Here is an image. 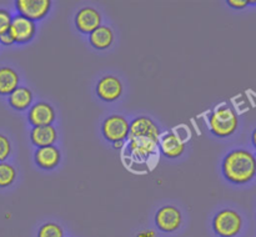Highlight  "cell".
<instances>
[{
  "label": "cell",
  "mask_w": 256,
  "mask_h": 237,
  "mask_svg": "<svg viewBox=\"0 0 256 237\" xmlns=\"http://www.w3.org/2000/svg\"><path fill=\"white\" fill-rule=\"evenodd\" d=\"M136 237H156V235H155V232L152 231V230H146V231L140 232Z\"/></svg>",
  "instance_id": "25"
},
{
  "label": "cell",
  "mask_w": 256,
  "mask_h": 237,
  "mask_svg": "<svg viewBox=\"0 0 256 237\" xmlns=\"http://www.w3.org/2000/svg\"><path fill=\"white\" fill-rule=\"evenodd\" d=\"M75 24H76L79 31H82V34L90 35L94 30H96L100 26L102 16L92 7H82V10L78 11L76 17H75Z\"/></svg>",
  "instance_id": "10"
},
{
  "label": "cell",
  "mask_w": 256,
  "mask_h": 237,
  "mask_svg": "<svg viewBox=\"0 0 256 237\" xmlns=\"http://www.w3.org/2000/svg\"><path fill=\"white\" fill-rule=\"evenodd\" d=\"M160 149L165 156L172 159V157H179L184 152L185 145L180 136L175 135L174 132H169L160 140Z\"/></svg>",
  "instance_id": "12"
},
{
  "label": "cell",
  "mask_w": 256,
  "mask_h": 237,
  "mask_svg": "<svg viewBox=\"0 0 256 237\" xmlns=\"http://www.w3.org/2000/svg\"><path fill=\"white\" fill-rule=\"evenodd\" d=\"M35 161L42 169H52L60 161V152L55 146L39 147L35 152Z\"/></svg>",
  "instance_id": "15"
},
{
  "label": "cell",
  "mask_w": 256,
  "mask_h": 237,
  "mask_svg": "<svg viewBox=\"0 0 256 237\" xmlns=\"http://www.w3.org/2000/svg\"><path fill=\"white\" fill-rule=\"evenodd\" d=\"M214 231L222 237H234L242 227V216L234 210H222L212 222Z\"/></svg>",
  "instance_id": "3"
},
{
  "label": "cell",
  "mask_w": 256,
  "mask_h": 237,
  "mask_svg": "<svg viewBox=\"0 0 256 237\" xmlns=\"http://www.w3.org/2000/svg\"><path fill=\"white\" fill-rule=\"evenodd\" d=\"M90 44L95 47V49H106L110 45L112 44V40H114V34H112V29L109 26H105V25H100L96 30L90 34L89 36Z\"/></svg>",
  "instance_id": "16"
},
{
  "label": "cell",
  "mask_w": 256,
  "mask_h": 237,
  "mask_svg": "<svg viewBox=\"0 0 256 237\" xmlns=\"http://www.w3.org/2000/svg\"><path fill=\"white\" fill-rule=\"evenodd\" d=\"M222 172L228 181L232 184H248L256 175L255 156L246 150H234L225 156Z\"/></svg>",
  "instance_id": "1"
},
{
  "label": "cell",
  "mask_w": 256,
  "mask_h": 237,
  "mask_svg": "<svg viewBox=\"0 0 256 237\" xmlns=\"http://www.w3.org/2000/svg\"><path fill=\"white\" fill-rule=\"evenodd\" d=\"M158 227L164 232H174L182 225V214L174 206H164L155 216Z\"/></svg>",
  "instance_id": "8"
},
{
  "label": "cell",
  "mask_w": 256,
  "mask_h": 237,
  "mask_svg": "<svg viewBox=\"0 0 256 237\" xmlns=\"http://www.w3.org/2000/svg\"><path fill=\"white\" fill-rule=\"evenodd\" d=\"M156 141L150 139H144V137H140V139H132L129 144V151L130 154L134 157H136V159L145 160L148 159L150 155L154 154V152L156 151Z\"/></svg>",
  "instance_id": "13"
},
{
  "label": "cell",
  "mask_w": 256,
  "mask_h": 237,
  "mask_svg": "<svg viewBox=\"0 0 256 237\" xmlns=\"http://www.w3.org/2000/svg\"><path fill=\"white\" fill-rule=\"evenodd\" d=\"M98 96L104 101H115L122 92V85L118 77L106 75L102 77L96 85Z\"/></svg>",
  "instance_id": "9"
},
{
  "label": "cell",
  "mask_w": 256,
  "mask_h": 237,
  "mask_svg": "<svg viewBox=\"0 0 256 237\" xmlns=\"http://www.w3.org/2000/svg\"><path fill=\"white\" fill-rule=\"evenodd\" d=\"M35 31H36V26H35L34 21L22 16V15H16L12 17L9 32L15 42L29 41L35 35Z\"/></svg>",
  "instance_id": "7"
},
{
  "label": "cell",
  "mask_w": 256,
  "mask_h": 237,
  "mask_svg": "<svg viewBox=\"0 0 256 237\" xmlns=\"http://www.w3.org/2000/svg\"><path fill=\"white\" fill-rule=\"evenodd\" d=\"M255 164H256V157H255Z\"/></svg>",
  "instance_id": "28"
},
{
  "label": "cell",
  "mask_w": 256,
  "mask_h": 237,
  "mask_svg": "<svg viewBox=\"0 0 256 237\" xmlns=\"http://www.w3.org/2000/svg\"><path fill=\"white\" fill-rule=\"evenodd\" d=\"M32 94L28 87L18 86L12 94L9 95V104L16 110H25L32 104Z\"/></svg>",
  "instance_id": "18"
},
{
  "label": "cell",
  "mask_w": 256,
  "mask_h": 237,
  "mask_svg": "<svg viewBox=\"0 0 256 237\" xmlns=\"http://www.w3.org/2000/svg\"><path fill=\"white\" fill-rule=\"evenodd\" d=\"M122 146V141H118V142H114V147L115 149H120V147Z\"/></svg>",
  "instance_id": "27"
},
{
  "label": "cell",
  "mask_w": 256,
  "mask_h": 237,
  "mask_svg": "<svg viewBox=\"0 0 256 237\" xmlns=\"http://www.w3.org/2000/svg\"><path fill=\"white\" fill-rule=\"evenodd\" d=\"M28 119H29L30 124L34 125V127L48 126L54 121L55 111L52 105L46 104V102H38L30 109Z\"/></svg>",
  "instance_id": "11"
},
{
  "label": "cell",
  "mask_w": 256,
  "mask_h": 237,
  "mask_svg": "<svg viewBox=\"0 0 256 237\" xmlns=\"http://www.w3.org/2000/svg\"><path fill=\"white\" fill-rule=\"evenodd\" d=\"M12 147H10V142L6 136L0 134V162H4V160L8 159L10 155Z\"/></svg>",
  "instance_id": "22"
},
{
  "label": "cell",
  "mask_w": 256,
  "mask_h": 237,
  "mask_svg": "<svg viewBox=\"0 0 256 237\" xmlns=\"http://www.w3.org/2000/svg\"><path fill=\"white\" fill-rule=\"evenodd\" d=\"M16 172L12 165L0 162V187H6L14 182Z\"/></svg>",
  "instance_id": "19"
},
{
  "label": "cell",
  "mask_w": 256,
  "mask_h": 237,
  "mask_svg": "<svg viewBox=\"0 0 256 237\" xmlns=\"http://www.w3.org/2000/svg\"><path fill=\"white\" fill-rule=\"evenodd\" d=\"M228 4L232 7H235V9H242L246 5H249L250 1H248V0H229Z\"/></svg>",
  "instance_id": "24"
},
{
  "label": "cell",
  "mask_w": 256,
  "mask_h": 237,
  "mask_svg": "<svg viewBox=\"0 0 256 237\" xmlns=\"http://www.w3.org/2000/svg\"><path fill=\"white\" fill-rule=\"evenodd\" d=\"M14 39H12V36L10 35L9 31L6 32H2V34H0V44L2 45H6V46H9V45H12L14 44Z\"/></svg>",
  "instance_id": "23"
},
{
  "label": "cell",
  "mask_w": 256,
  "mask_h": 237,
  "mask_svg": "<svg viewBox=\"0 0 256 237\" xmlns=\"http://www.w3.org/2000/svg\"><path fill=\"white\" fill-rule=\"evenodd\" d=\"M19 15L32 20H40L49 12L50 0H18L15 2Z\"/></svg>",
  "instance_id": "5"
},
{
  "label": "cell",
  "mask_w": 256,
  "mask_h": 237,
  "mask_svg": "<svg viewBox=\"0 0 256 237\" xmlns=\"http://www.w3.org/2000/svg\"><path fill=\"white\" fill-rule=\"evenodd\" d=\"M56 130L52 126H39L34 127L30 132V139L32 142L38 147H45V146H52L55 141H56Z\"/></svg>",
  "instance_id": "14"
},
{
  "label": "cell",
  "mask_w": 256,
  "mask_h": 237,
  "mask_svg": "<svg viewBox=\"0 0 256 237\" xmlns=\"http://www.w3.org/2000/svg\"><path fill=\"white\" fill-rule=\"evenodd\" d=\"M130 124L122 115H112L102 124V134L108 141H122L129 136Z\"/></svg>",
  "instance_id": "4"
},
{
  "label": "cell",
  "mask_w": 256,
  "mask_h": 237,
  "mask_svg": "<svg viewBox=\"0 0 256 237\" xmlns=\"http://www.w3.org/2000/svg\"><path fill=\"white\" fill-rule=\"evenodd\" d=\"M62 229L56 224H45L40 227L38 237H62Z\"/></svg>",
  "instance_id": "20"
},
{
  "label": "cell",
  "mask_w": 256,
  "mask_h": 237,
  "mask_svg": "<svg viewBox=\"0 0 256 237\" xmlns=\"http://www.w3.org/2000/svg\"><path fill=\"white\" fill-rule=\"evenodd\" d=\"M252 145H254V146H255V149H256V129L254 130V131H252Z\"/></svg>",
  "instance_id": "26"
},
{
  "label": "cell",
  "mask_w": 256,
  "mask_h": 237,
  "mask_svg": "<svg viewBox=\"0 0 256 237\" xmlns=\"http://www.w3.org/2000/svg\"><path fill=\"white\" fill-rule=\"evenodd\" d=\"M19 85V75L12 67H0V95H10Z\"/></svg>",
  "instance_id": "17"
},
{
  "label": "cell",
  "mask_w": 256,
  "mask_h": 237,
  "mask_svg": "<svg viewBox=\"0 0 256 237\" xmlns=\"http://www.w3.org/2000/svg\"><path fill=\"white\" fill-rule=\"evenodd\" d=\"M210 130L214 135L219 137H228L234 134L239 125L238 115L232 107L220 106L210 115L209 119Z\"/></svg>",
  "instance_id": "2"
},
{
  "label": "cell",
  "mask_w": 256,
  "mask_h": 237,
  "mask_svg": "<svg viewBox=\"0 0 256 237\" xmlns=\"http://www.w3.org/2000/svg\"><path fill=\"white\" fill-rule=\"evenodd\" d=\"M129 137L130 140L144 137V139L154 140L158 142L160 137V131L152 120H150L149 117L142 116L135 119L130 124Z\"/></svg>",
  "instance_id": "6"
},
{
  "label": "cell",
  "mask_w": 256,
  "mask_h": 237,
  "mask_svg": "<svg viewBox=\"0 0 256 237\" xmlns=\"http://www.w3.org/2000/svg\"><path fill=\"white\" fill-rule=\"evenodd\" d=\"M12 20V17L8 10L0 9V34L9 31Z\"/></svg>",
  "instance_id": "21"
}]
</instances>
